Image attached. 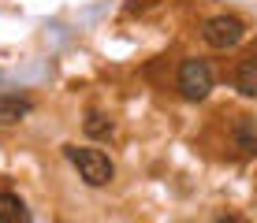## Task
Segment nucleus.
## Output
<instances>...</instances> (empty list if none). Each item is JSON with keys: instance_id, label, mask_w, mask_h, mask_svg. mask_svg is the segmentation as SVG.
Here are the masks:
<instances>
[{"instance_id": "f257e3e1", "label": "nucleus", "mask_w": 257, "mask_h": 223, "mask_svg": "<svg viewBox=\"0 0 257 223\" xmlns=\"http://www.w3.org/2000/svg\"><path fill=\"white\" fill-rule=\"evenodd\" d=\"M67 160L78 167V178H86L90 186H108L116 167H112L108 153L101 149H90V145H67Z\"/></svg>"}, {"instance_id": "f03ea898", "label": "nucleus", "mask_w": 257, "mask_h": 223, "mask_svg": "<svg viewBox=\"0 0 257 223\" xmlns=\"http://www.w3.org/2000/svg\"><path fill=\"white\" fill-rule=\"evenodd\" d=\"M179 93L187 101H205L212 93V67L205 60H183L179 67Z\"/></svg>"}, {"instance_id": "7ed1b4c3", "label": "nucleus", "mask_w": 257, "mask_h": 223, "mask_svg": "<svg viewBox=\"0 0 257 223\" xmlns=\"http://www.w3.org/2000/svg\"><path fill=\"white\" fill-rule=\"evenodd\" d=\"M201 38H205V45H212V49H235V45L246 38V23L235 19V15H212L205 23V30H201Z\"/></svg>"}, {"instance_id": "20e7f679", "label": "nucleus", "mask_w": 257, "mask_h": 223, "mask_svg": "<svg viewBox=\"0 0 257 223\" xmlns=\"http://www.w3.org/2000/svg\"><path fill=\"white\" fill-rule=\"evenodd\" d=\"M235 89L242 97H257V52L242 56V64L235 71Z\"/></svg>"}, {"instance_id": "39448f33", "label": "nucleus", "mask_w": 257, "mask_h": 223, "mask_svg": "<svg viewBox=\"0 0 257 223\" xmlns=\"http://www.w3.org/2000/svg\"><path fill=\"white\" fill-rule=\"evenodd\" d=\"M0 223H30V208L19 193H0Z\"/></svg>"}, {"instance_id": "423d86ee", "label": "nucleus", "mask_w": 257, "mask_h": 223, "mask_svg": "<svg viewBox=\"0 0 257 223\" xmlns=\"http://www.w3.org/2000/svg\"><path fill=\"white\" fill-rule=\"evenodd\" d=\"M30 108H34L30 101H23V97H15V93H4V97H0V127L19 123L23 115H30Z\"/></svg>"}, {"instance_id": "0eeeda50", "label": "nucleus", "mask_w": 257, "mask_h": 223, "mask_svg": "<svg viewBox=\"0 0 257 223\" xmlns=\"http://www.w3.org/2000/svg\"><path fill=\"white\" fill-rule=\"evenodd\" d=\"M235 138H238V149H242L246 156L257 153V134H253V115H242V119L235 123Z\"/></svg>"}, {"instance_id": "6e6552de", "label": "nucleus", "mask_w": 257, "mask_h": 223, "mask_svg": "<svg viewBox=\"0 0 257 223\" xmlns=\"http://www.w3.org/2000/svg\"><path fill=\"white\" fill-rule=\"evenodd\" d=\"M86 134H112V123L104 119V115H97V112H90V119H86Z\"/></svg>"}]
</instances>
